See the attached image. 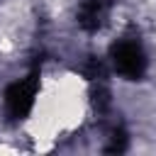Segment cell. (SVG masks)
I'll return each instance as SVG.
<instances>
[{"label":"cell","instance_id":"obj_1","mask_svg":"<svg viewBox=\"0 0 156 156\" xmlns=\"http://www.w3.org/2000/svg\"><path fill=\"white\" fill-rule=\"evenodd\" d=\"M37 93H39V73L32 71L29 76L15 80L7 85L5 90V110L12 119H22L32 112L34 102H37Z\"/></svg>","mask_w":156,"mask_h":156},{"label":"cell","instance_id":"obj_2","mask_svg":"<svg viewBox=\"0 0 156 156\" xmlns=\"http://www.w3.org/2000/svg\"><path fill=\"white\" fill-rule=\"evenodd\" d=\"M110 58H112V66L119 76L129 78V80H136L146 73V54L144 49L132 41V39H119L112 44L110 49Z\"/></svg>","mask_w":156,"mask_h":156}]
</instances>
